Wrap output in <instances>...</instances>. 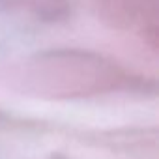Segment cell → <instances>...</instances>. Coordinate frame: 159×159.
Masks as SVG:
<instances>
[]
</instances>
